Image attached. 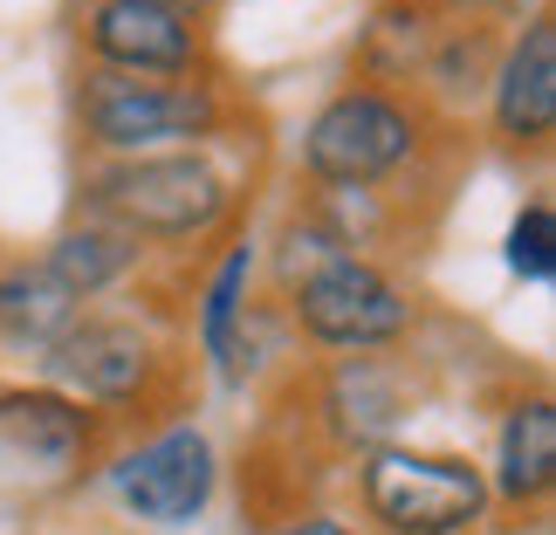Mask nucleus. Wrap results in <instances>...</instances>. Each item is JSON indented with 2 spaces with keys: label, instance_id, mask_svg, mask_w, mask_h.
Returning <instances> with one entry per match:
<instances>
[{
  "label": "nucleus",
  "instance_id": "obj_1",
  "mask_svg": "<svg viewBox=\"0 0 556 535\" xmlns=\"http://www.w3.org/2000/svg\"><path fill=\"white\" fill-rule=\"evenodd\" d=\"M262 144V131L220 138V144H173L138 158H90L76 186V213L103 220L152 254V247H200L227 233L254 206V173L233 165V152Z\"/></svg>",
  "mask_w": 556,
  "mask_h": 535
},
{
  "label": "nucleus",
  "instance_id": "obj_2",
  "mask_svg": "<svg viewBox=\"0 0 556 535\" xmlns=\"http://www.w3.org/2000/svg\"><path fill=\"white\" fill-rule=\"evenodd\" d=\"M49 392L90 405V412L124 433V425H179L192 357L165 336L159 309H83L70 330L41 351Z\"/></svg>",
  "mask_w": 556,
  "mask_h": 535
},
{
  "label": "nucleus",
  "instance_id": "obj_3",
  "mask_svg": "<svg viewBox=\"0 0 556 535\" xmlns=\"http://www.w3.org/2000/svg\"><path fill=\"white\" fill-rule=\"evenodd\" d=\"M76 138L90 158H138V152H173V144H220L241 138L254 111L233 82L213 76H117L90 69L76 76Z\"/></svg>",
  "mask_w": 556,
  "mask_h": 535
},
{
  "label": "nucleus",
  "instance_id": "obj_4",
  "mask_svg": "<svg viewBox=\"0 0 556 535\" xmlns=\"http://www.w3.org/2000/svg\"><path fill=\"white\" fill-rule=\"evenodd\" d=\"M460 124L433 117L405 90H371V82H344L316 103L303 124V186L324 192H392L405 173H419ZM405 200V192H399Z\"/></svg>",
  "mask_w": 556,
  "mask_h": 535
},
{
  "label": "nucleus",
  "instance_id": "obj_5",
  "mask_svg": "<svg viewBox=\"0 0 556 535\" xmlns=\"http://www.w3.org/2000/svg\"><path fill=\"white\" fill-rule=\"evenodd\" d=\"M357 508L378 535H475L488 522V467L467 454L384 440L357 454Z\"/></svg>",
  "mask_w": 556,
  "mask_h": 535
},
{
  "label": "nucleus",
  "instance_id": "obj_6",
  "mask_svg": "<svg viewBox=\"0 0 556 535\" xmlns=\"http://www.w3.org/2000/svg\"><path fill=\"white\" fill-rule=\"evenodd\" d=\"M282 323L309 351L371 357V351H392L419 330V303L384 262H371V254H337V262L309 268L303 282L282 289Z\"/></svg>",
  "mask_w": 556,
  "mask_h": 535
},
{
  "label": "nucleus",
  "instance_id": "obj_7",
  "mask_svg": "<svg viewBox=\"0 0 556 535\" xmlns=\"http://www.w3.org/2000/svg\"><path fill=\"white\" fill-rule=\"evenodd\" d=\"M83 62L117 76H213V35L206 21H186L159 0H90L76 21Z\"/></svg>",
  "mask_w": 556,
  "mask_h": 535
},
{
  "label": "nucleus",
  "instance_id": "obj_8",
  "mask_svg": "<svg viewBox=\"0 0 556 535\" xmlns=\"http://www.w3.org/2000/svg\"><path fill=\"white\" fill-rule=\"evenodd\" d=\"M220 487V460H213V440L192 419L159 425L138 446H117L111 454V495L124 515L152 522V528H179L213 501Z\"/></svg>",
  "mask_w": 556,
  "mask_h": 535
},
{
  "label": "nucleus",
  "instance_id": "obj_9",
  "mask_svg": "<svg viewBox=\"0 0 556 535\" xmlns=\"http://www.w3.org/2000/svg\"><path fill=\"white\" fill-rule=\"evenodd\" d=\"M488 138L508 158H549L556 138V14L536 8L502 41V62L488 76Z\"/></svg>",
  "mask_w": 556,
  "mask_h": 535
},
{
  "label": "nucleus",
  "instance_id": "obj_10",
  "mask_svg": "<svg viewBox=\"0 0 556 535\" xmlns=\"http://www.w3.org/2000/svg\"><path fill=\"white\" fill-rule=\"evenodd\" d=\"M413 412V392H405L399 364L371 351V357H330L324 371L309 378V412L303 425H316L337 454H365V446H384L392 425Z\"/></svg>",
  "mask_w": 556,
  "mask_h": 535
},
{
  "label": "nucleus",
  "instance_id": "obj_11",
  "mask_svg": "<svg viewBox=\"0 0 556 535\" xmlns=\"http://www.w3.org/2000/svg\"><path fill=\"white\" fill-rule=\"evenodd\" d=\"M556 487V398L549 384H536L529 398H516L495 425V474H488V501H502L508 515H543Z\"/></svg>",
  "mask_w": 556,
  "mask_h": 535
},
{
  "label": "nucleus",
  "instance_id": "obj_12",
  "mask_svg": "<svg viewBox=\"0 0 556 535\" xmlns=\"http://www.w3.org/2000/svg\"><path fill=\"white\" fill-rule=\"evenodd\" d=\"M446 28V8L440 0H378L371 21L357 28V82H371V90H405L413 97V82L426 69V55H433V41Z\"/></svg>",
  "mask_w": 556,
  "mask_h": 535
},
{
  "label": "nucleus",
  "instance_id": "obj_13",
  "mask_svg": "<svg viewBox=\"0 0 556 535\" xmlns=\"http://www.w3.org/2000/svg\"><path fill=\"white\" fill-rule=\"evenodd\" d=\"M144 262H152V254H144L131 233H117L103 220H83V213L41 247V268H49L76 303H103L111 289H124L131 275H144Z\"/></svg>",
  "mask_w": 556,
  "mask_h": 535
},
{
  "label": "nucleus",
  "instance_id": "obj_14",
  "mask_svg": "<svg viewBox=\"0 0 556 535\" xmlns=\"http://www.w3.org/2000/svg\"><path fill=\"white\" fill-rule=\"evenodd\" d=\"M83 309L90 303H76V295L41 268V254L35 262L28 254H21V262H0V344L8 351H49Z\"/></svg>",
  "mask_w": 556,
  "mask_h": 535
},
{
  "label": "nucleus",
  "instance_id": "obj_15",
  "mask_svg": "<svg viewBox=\"0 0 556 535\" xmlns=\"http://www.w3.org/2000/svg\"><path fill=\"white\" fill-rule=\"evenodd\" d=\"M254 233H233V241L220 247V262H213L206 275H200V289H192V330H200V357H213L220 364L227 357V336H233V323L248 316V282H254Z\"/></svg>",
  "mask_w": 556,
  "mask_h": 535
},
{
  "label": "nucleus",
  "instance_id": "obj_16",
  "mask_svg": "<svg viewBox=\"0 0 556 535\" xmlns=\"http://www.w3.org/2000/svg\"><path fill=\"white\" fill-rule=\"evenodd\" d=\"M508 268L522 282H549L556 275V213L549 200H529L516 220H508Z\"/></svg>",
  "mask_w": 556,
  "mask_h": 535
},
{
  "label": "nucleus",
  "instance_id": "obj_17",
  "mask_svg": "<svg viewBox=\"0 0 556 535\" xmlns=\"http://www.w3.org/2000/svg\"><path fill=\"white\" fill-rule=\"evenodd\" d=\"M440 8L460 14V21H495V28H516V21H529L543 0H440Z\"/></svg>",
  "mask_w": 556,
  "mask_h": 535
},
{
  "label": "nucleus",
  "instance_id": "obj_18",
  "mask_svg": "<svg viewBox=\"0 0 556 535\" xmlns=\"http://www.w3.org/2000/svg\"><path fill=\"white\" fill-rule=\"evenodd\" d=\"M275 535H357V528H351V522H337V515H316V508H309V515H289Z\"/></svg>",
  "mask_w": 556,
  "mask_h": 535
},
{
  "label": "nucleus",
  "instance_id": "obj_19",
  "mask_svg": "<svg viewBox=\"0 0 556 535\" xmlns=\"http://www.w3.org/2000/svg\"><path fill=\"white\" fill-rule=\"evenodd\" d=\"M159 8H173L186 21H213V0H159Z\"/></svg>",
  "mask_w": 556,
  "mask_h": 535
}]
</instances>
